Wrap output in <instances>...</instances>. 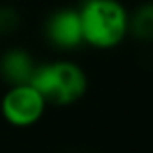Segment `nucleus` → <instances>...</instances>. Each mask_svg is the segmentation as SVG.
Returning a JSON list of instances; mask_svg holds the SVG:
<instances>
[{
  "label": "nucleus",
  "mask_w": 153,
  "mask_h": 153,
  "mask_svg": "<svg viewBox=\"0 0 153 153\" xmlns=\"http://www.w3.org/2000/svg\"><path fill=\"white\" fill-rule=\"evenodd\" d=\"M79 13L83 42L110 49L128 33V13L117 0H85Z\"/></svg>",
  "instance_id": "obj_1"
},
{
  "label": "nucleus",
  "mask_w": 153,
  "mask_h": 153,
  "mask_svg": "<svg viewBox=\"0 0 153 153\" xmlns=\"http://www.w3.org/2000/svg\"><path fill=\"white\" fill-rule=\"evenodd\" d=\"M29 85L36 88L45 101L70 105L83 97L87 90V76L76 63L56 61L36 65Z\"/></svg>",
  "instance_id": "obj_2"
},
{
  "label": "nucleus",
  "mask_w": 153,
  "mask_h": 153,
  "mask_svg": "<svg viewBox=\"0 0 153 153\" xmlns=\"http://www.w3.org/2000/svg\"><path fill=\"white\" fill-rule=\"evenodd\" d=\"M45 103L42 94L31 85H16L6 92L0 108L7 123L15 126H31L43 115Z\"/></svg>",
  "instance_id": "obj_3"
},
{
  "label": "nucleus",
  "mask_w": 153,
  "mask_h": 153,
  "mask_svg": "<svg viewBox=\"0 0 153 153\" xmlns=\"http://www.w3.org/2000/svg\"><path fill=\"white\" fill-rule=\"evenodd\" d=\"M45 34L51 43L59 49H74L83 42L81 20L76 9H59L52 13L45 24Z\"/></svg>",
  "instance_id": "obj_4"
},
{
  "label": "nucleus",
  "mask_w": 153,
  "mask_h": 153,
  "mask_svg": "<svg viewBox=\"0 0 153 153\" xmlns=\"http://www.w3.org/2000/svg\"><path fill=\"white\" fill-rule=\"evenodd\" d=\"M34 68H36V63L33 56L22 49L7 51L0 59V74H2L4 81L9 83L11 87L29 85Z\"/></svg>",
  "instance_id": "obj_5"
},
{
  "label": "nucleus",
  "mask_w": 153,
  "mask_h": 153,
  "mask_svg": "<svg viewBox=\"0 0 153 153\" xmlns=\"http://www.w3.org/2000/svg\"><path fill=\"white\" fill-rule=\"evenodd\" d=\"M128 31L140 40H149L153 36V9L149 4L142 6L133 18H128Z\"/></svg>",
  "instance_id": "obj_6"
},
{
  "label": "nucleus",
  "mask_w": 153,
  "mask_h": 153,
  "mask_svg": "<svg viewBox=\"0 0 153 153\" xmlns=\"http://www.w3.org/2000/svg\"><path fill=\"white\" fill-rule=\"evenodd\" d=\"M20 24L18 13L11 7H0V34L13 33Z\"/></svg>",
  "instance_id": "obj_7"
}]
</instances>
